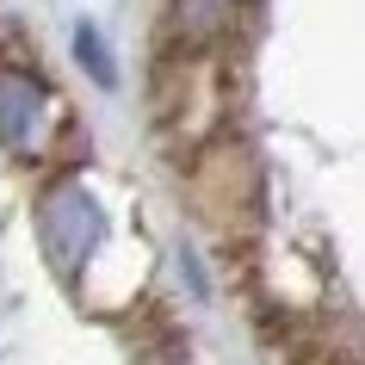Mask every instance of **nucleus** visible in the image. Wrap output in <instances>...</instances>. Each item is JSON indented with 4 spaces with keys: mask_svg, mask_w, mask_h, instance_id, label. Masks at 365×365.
I'll return each mask as SVG.
<instances>
[{
    "mask_svg": "<svg viewBox=\"0 0 365 365\" xmlns=\"http://www.w3.org/2000/svg\"><path fill=\"white\" fill-rule=\"evenodd\" d=\"M75 56L93 68L99 87H112V81H118V62H112V50H106V38H99V25H75Z\"/></svg>",
    "mask_w": 365,
    "mask_h": 365,
    "instance_id": "20e7f679",
    "label": "nucleus"
},
{
    "mask_svg": "<svg viewBox=\"0 0 365 365\" xmlns=\"http://www.w3.org/2000/svg\"><path fill=\"white\" fill-rule=\"evenodd\" d=\"M38 242L62 279H81V267L106 242V205L87 180H50L38 192Z\"/></svg>",
    "mask_w": 365,
    "mask_h": 365,
    "instance_id": "f257e3e1",
    "label": "nucleus"
},
{
    "mask_svg": "<svg viewBox=\"0 0 365 365\" xmlns=\"http://www.w3.org/2000/svg\"><path fill=\"white\" fill-rule=\"evenodd\" d=\"M168 19L192 50H211V43H223L235 31L242 0H168Z\"/></svg>",
    "mask_w": 365,
    "mask_h": 365,
    "instance_id": "7ed1b4c3",
    "label": "nucleus"
},
{
    "mask_svg": "<svg viewBox=\"0 0 365 365\" xmlns=\"http://www.w3.org/2000/svg\"><path fill=\"white\" fill-rule=\"evenodd\" d=\"M43 112H50V93L38 81L0 68V149H38L43 124H50Z\"/></svg>",
    "mask_w": 365,
    "mask_h": 365,
    "instance_id": "f03ea898",
    "label": "nucleus"
}]
</instances>
